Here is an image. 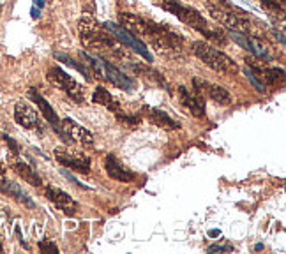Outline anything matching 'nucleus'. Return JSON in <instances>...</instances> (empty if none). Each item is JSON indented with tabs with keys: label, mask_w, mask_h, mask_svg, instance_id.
<instances>
[{
	"label": "nucleus",
	"mask_w": 286,
	"mask_h": 254,
	"mask_svg": "<svg viewBox=\"0 0 286 254\" xmlns=\"http://www.w3.org/2000/svg\"><path fill=\"white\" fill-rule=\"evenodd\" d=\"M161 7H163L164 11H168V13L175 14L178 20L184 21V23L189 25V27H193L195 30H198L200 34L209 37L210 41H217V42H221V44H226V35H224L223 32L212 30V28L207 25L205 18H203L196 9H193V7L184 6V4L178 2V0H163V2H161Z\"/></svg>",
	"instance_id": "1"
},
{
	"label": "nucleus",
	"mask_w": 286,
	"mask_h": 254,
	"mask_svg": "<svg viewBox=\"0 0 286 254\" xmlns=\"http://www.w3.org/2000/svg\"><path fill=\"white\" fill-rule=\"evenodd\" d=\"M80 57L83 62L88 64L90 71H94V76L103 78V80L110 81L112 85H115V87L122 88V90H126V92H133L134 88H136L134 80H131L127 74H124L119 67H115L112 62H108V60L99 59V57H94V55H88V53H83V52L80 53Z\"/></svg>",
	"instance_id": "2"
},
{
	"label": "nucleus",
	"mask_w": 286,
	"mask_h": 254,
	"mask_svg": "<svg viewBox=\"0 0 286 254\" xmlns=\"http://www.w3.org/2000/svg\"><path fill=\"white\" fill-rule=\"evenodd\" d=\"M193 53L198 57V60H202L205 66H209L210 69H214L216 73H223V74L241 73L235 60H231L226 53L212 48V46L207 44V42H193Z\"/></svg>",
	"instance_id": "3"
},
{
	"label": "nucleus",
	"mask_w": 286,
	"mask_h": 254,
	"mask_svg": "<svg viewBox=\"0 0 286 254\" xmlns=\"http://www.w3.org/2000/svg\"><path fill=\"white\" fill-rule=\"evenodd\" d=\"M207 9H209L210 16L216 21H219L221 25L228 28V30L241 32V34H251L253 25L248 18H242L239 14H235L231 9H228L226 6H214V4H207Z\"/></svg>",
	"instance_id": "4"
},
{
	"label": "nucleus",
	"mask_w": 286,
	"mask_h": 254,
	"mask_svg": "<svg viewBox=\"0 0 286 254\" xmlns=\"http://www.w3.org/2000/svg\"><path fill=\"white\" fill-rule=\"evenodd\" d=\"M150 41H152L154 48L159 53H164L168 57H173L177 59L180 55L182 49V37L175 32H171L170 28L163 27V25H157V28L149 35Z\"/></svg>",
	"instance_id": "5"
},
{
	"label": "nucleus",
	"mask_w": 286,
	"mask_h": 254,
	"mask_svg": "<svg viewBox=\"0 0 286 254\" xmlns=\"http://www.w3.org/2000/svg\"><path fill=\"white\" fill-rule=\"evenodd\" d=\"M46 80L55 88L66 92L74 103H80V105L83 103V92H81L80 85L76 83L74 78H71L69 74L60 69V67H50V69L46 71Z\"/></svg>",
	"instance_id": "6"
},
{
	"label": "nucleus",
	"mask_w": 286,
	"mask_h": 254,
	"mask_svg": "<svg viewBox=\"0 0 286 254\" xmlns=\"http://www.w3.org/2000/svg\"><path fill=\"white\" fill-rule=\"evenodd\" d=\"M103 27L106 28V30L110 32V34H113L115 35L117 39H119L122 44H126V46H129L133 52H136L138 55L143 57V59L147 60V62H152V57H150V52L147 49V46L143 44V42L140 41V39L136 37L134 34H131V32H127L126 28H122L120 25H117V23H113V21H106Z\"/></svg>",
	"instance_id": "7"
},
{
	"label": "nucleus",
	"mask_w": 286,
	"mask_h": 254,
	"mask_svg": "<svg viewBox=\"0 0 286 254\" xmlns=\"http://www.w3.org/2000/svg\"><path fill=\"white\" fill-rule=\"evenodd\" d=\"M28 97L32 99V103H35L37 105V108H39V112L44 115V119L48 120L50 124H52V127H53V131L57 132V134L60 136V139H62L64 143H71L73 139L67 136V132L64 131L62 127H60V120H59V115L55 113V110L52 108V105H50L48 101H46L44 97H42L41 94L37 92V88H28Z\"/></svg>",
	"instance_id": "8"
},
{
	"label": "nucleus",
	"mask_w": 286,
	"mask_h": 254,
	"mask_svg": "<svg viewBox=\"0 0 286 254\" xmlns=\"http://www.w3.org/2000/svg\"><path fill=\"white\" fill-rule=\"evenodd\" d=\"M193 88H195V94L202 95L203 99L209 97L214 103L223 106L231 105V94L228 90H224L221 85H214L210 81L202 80V78H193Z\"/></svg>",
	"instance_id": "9"
},
{
	"label": "nucleus",
	"mask_w": 286,
	"mask_h": 254,
	"mask_svg": "<svg viewBox=\"0 0 286 254\" xmlns=\"http://www.w3.org/2000/svg\"><path fill=\"white\" fill-rule=\"evenodd\" d=\"M53 154H55V159L62 166L71 168V170L83 175H88V171H90V157L85 156V154L71 152V150L64 148V146H57Z\"/></svg>",
	"instance_id": "10"
},
{
	"label": "nucleus",
	"mask_w": 286,
	"mask_h": 254,
	"mask_svg": "<svg viewBox=\"0 0 286 254\" xmlns=\"http://www.w3.org/2000/svg\"><path fill=\"white\" fill-rule=\"evenodd\" d=\"M119 23H120V27H124L127 32H131V34L145 35V37H149V35L157 28V23L143 20L141 16L133 14V13H120Z\"/></svg>",
	"instance_id": "11"
},
{
	"label": "nucleus",
	"mask_w": 286,
	"mask_h": 254,
	"mask_svg": "<svg viewBox=\"0 0 286 254\" xmlns=\"http://www.w3.org/2000/svg\"><path fill=\"white\" fill-rule=\"evenodd\" d=\"M78 34H80L85 48H94L103 35V25L94 18L83 16L78 21Z\"/></svg>",
	"instance_id": "12"
},
{
	"label": "nucleus",
	"mask_w": 286,
	"mask_h": 254,
	"mask_svg": "<svg viewBox=\"0 0 286 254\" xmlns=\"http://www.w3.org/2000/svg\"><path fill=\"white\" fill-rule=\"evenodd\" d=\"M228 35H230V37L233 39V41L237 42L242 49L253 53V55L258 57V59L265 60V62H272L274 60V57L267 52V48L263 46V42L256 41V39H253V37H248V35L241 34V32H235V30H228Z\"/></svg>",
	"instance_id": "13"
},
{
	"label": "nucleus",
	"mask_w": 286,
	"mask_h": 254,
	"mask_svg": "<svg viewBox=\"0 0 286 254\" xmlns=\"http://www.w3.org/2000/svg\"><path fill=\"white\" fill-rule=\"evenodd\" d=\"M46 198H48L50 201H52L59 210H62L64 214H67V216H74V214H76L78 203L74 201V199L71 198L67 192H64V191H60V189L48 185V187H46Z\"/></svg>",
	"instance_id": "14"
},
{
	"label": "nucleus",
	"mask_w": 286,
	"mask_h": 254,
	"mask_svg": "<svg viewBox=\"0 0 286 254\" xmlns=\"http://www.w3.org/2000/svg\"><path fill=\"white\" fill-rule=\"evenodd\" d=\"M60 127L67 132V136H69L73 141L81 143V145L85 146H94V134H92L88 129L80 126L78 122H74L73 119H64L62 122H60Z\"/></svg>",
	"instance_id": "15"
},
{
	"label": "nucleus",
	"mask_w": 286,
	"mask_h": 254,
	"mask_svg": "<svg viewBox=\"0 0 286 254\" xmlns=\"http://www.w3.org/2000/svg\"><path fill=\"white\" fill-rule=\"evenodd\" d=\"M14 120H16L20 126H23L25 129L39 127V117L37 113H35V110L23 101L16 103V106H14Z\"/></svg>",
	"instance_id": "16"
},
{
	"label": "nucleus",
	"mask_w": 286,
	"mask_h": 254,
	"mask_svg": "<svg viewBox=\"0 0 286 254\" xmlns=\"http://www.w3.org/2000/svg\"><path fill=\"white\" fill-rule=\"evenodd\" d=\"M105 170H106V173H108V177L113 178V180H117V182H131V180L136 178V175H134L131 170H127L126 166H122V164L115 159L113 154H110V156L106 157Z\"/></svg>",
	"instance_id": "17"
},
{
	"label": "nucleus",
	"mask_w": 286,
	"mask_h": 254,
	"mask_svg": "<svg viewBox=\"0 0 286 254\" xmlns=\"http://www.w3.org/2000/svg\"><path fill=\"white\" fill-rule=\"evenodd\" d=\"M141 113L154 124V126H157L161 129H178L180 127V122L173 120L166 112H163V110L152 108V106H143Z\"/></svg>",
	"instance_id": "18"
},
{
	"label": "nucleus",
	"mask_w": 286,
	"mask_h": 254,
	"mask_svg": "<svg viewBox=\"0 0 286 254\" xmlns=\"http://www.w3.org/2000/svg\"><path fill=\"white\" fill-rule=\"evenodd\" d=\"M178 94H180V101L184 105V108L191 113L193 117H203L205 115V101H203L202 95L198 94H189L185 87H178Z\"/></svg>",
	"instance_id": "19"
},
{
	"label": "nucleus",
	"mask_w": 286,
	"mask_h": 254,
	"mask_svg": "<svg viewBox=\"0 0 286 254\" xmlns=\"http://www.w3.org/2000/svg\"><path fill=\"white\" fill-rule=\"evenodd\" d=\"M0 191H2L4 194L11 196V198H14L18 203L25 205L27 209H35L34 199H32L30 196H28L27 192L21 189V185L16 184V182H13V180H0Z\"/></svg>",
	"instance_id": "20"
},
{
	"label": "nucleus",
	"mask_w": 286,
	"mask_h": 254,
	"mask_svg": "<svg viewBox=\"0 0 286 254\" xmlns=\"http://www.w3.org/2000/svg\"><path fill=\"white\" fill-rule=\"evenodd\" d=\"M13 170L16 171V175H20V177L23 178L27 184L34 185V187H41V185H42V180H41V177L37 175V171H35L34 168L28 166V164L18 161V163L13 164Z\"/></svg>",
	"instance_id": "21"
},
{
	"label": "nucleus",
	"mask_w": 286,
	"mask_h": 254,
	"mask_svg": "<svg viewBox=\"0 0 286 254\" xmlns=\"http://www.w3.org/2000/svg\"><path fill=\"white\" fill-rule=\"evenodd\" d=\"M92 99H94V103H98V105H103L105 108L112 110V112H120V105L119 101H117L115 97H113L112 94H110L108 90H106L103 85H99V87H96L94 94H92Z\"/></svg>",
	"instance_id": "22"
},
{
	"label": "nucleus",
	"mask_w": 286,
	"mask_h": 254,
	"mask_svg": "<svg viewBox=\"0 0 286 254\" xmlns=\"http://www.w3.org/2000/svg\"><path fill=\"white\" fill-rule=\"evenodd\" d=\"M260 74L263 76V81L267 85H276L277 81H283L284 80V69H262Z\"/></svg>",
	"instance_id": "23"
},
{
	"label": "nucleus",
	"mask_w": 286,
	"mask_h": 254,
	"mask_svg": "<svg viewBox=\"0 0 286 254\" xmlns=\"http://www.w3.org/2000/svg\"><path fill=\"white\" fill-rule=\"evenodd\" d=\"M242 71H244V74H246V76H248V80L251 81V85L256 88V90H258V92H263V90H265V87H263V83L258 80V78L255 76V73H253V71L249 69V67H244V69H242Z\"/></svg>",
	"instance_id": "24"
},
{
	"label": "nucleus",
	"mask_w": 286,
	"mask_h": 254,
	"mask_svg": "<svg viewBox=\"0 0 286 254\" xmlns=\"http://www.w3.org/2000/svg\"><path fill=\"white\" fill-rule=\"evenodd\" d=\"M60 173H62L64 177H66L67 180L71 182V184H74V185H76V187H81V189H85V191H90V187H88V185L81 184V182L78 180V178L74 177V175H71V173H69V171H67V170H60Z\"/></svg>",
	"instance_id": "25"
},
{
	"label": "nucleus",
	"mask_w": 286,
	"mask_h": 254,
	"mask_svg": "<svg viewBox=\"0 0 286 254\" xmlns=\"http://www.w3.org/2000/svg\"><path fill=\"white\" fill-rule=\"evenodd\" d=\"M39 251L41 252H59V247L50 240H41L39 242Z\"/></svg>",
	"instance_id": "26"
},
{
	"label": "nucleus",
	"mask_w": 286,
	"mask_h": 254,
	"mask_svg": "<svg viewBox=\"0 0 286 254\" xmlns=\"http://www.w3.org/2000/svg\"><path fill=\"white\" fill-rule=\"evenodd\" d=\"M2 138L6 139L7 146H9V148H11V152H13L14 156H18V154H20V146H18V143L14 141V139L11 138V136H7V134H2Z\"/></svg>",
	"instance_id": "27"
},
{
	"label": "nucleus",
	"mask_w": 286,
	"mask_h": 254,
	"mask_svg": "<svg viewBox=\"0 0 286 254\" xmlns=\"http://www.w3.org/2000/svg\"><path fill=\"white\" fill-rule=\"evenodd\" d=\"M233 251V245H210L207 249V252H231Z\"/></svg>",
	"instance_id": "28"
},
{
	"label": "nucleus",
	"mask_w": 286,
	"mask_h": 254,
	"mask_svg": "<svg viewBox=\"0 0 286 254\" xmlns=\"http://www.w3.org/2000/svg\"><path fill=\"white\" fill-rule=\"evenodd\" d=\"M117 119L122 120V122H127L131 126H136L140 122V117H126V115H120V112H117Z\"/></svg>",
	"instance_id": "29"
},
{
	"label": "nucleus",
	"mask_w": 286,
	"mask_h": 254,
	"mask_svg": "<svg viewBox=\"0 0 286 254\" xmlns=\"http://www.w3.org/2000/svg\"><path fill=\"white\" fill-rule=\"evenodd\" d=\"M32 18H34V20H37L39 16H41V9H35V7H32Z\"/></svg>",
	"instance_id": "30"
},
{
	"label": "nucleus",
	"mask_w": 286,
	"mask_h": 254,
	"mask_svg": "<svg viewBox=\"0 0 286 254\" xmlns=\"http://www.w3.org/2000/svg\"><path fill=\"white\" fill-rule=\"evenodd\" d=\"M274 35H276V39H279V42H281V44H284V35L281 34V32L274 30Z\"/></svg>",
	"instance_id": "31"
},
{
	"label": "nucleus",
	"mask_w": 286,
	"mask_h": 254,
	"mask_svg": "<svg viewBox=\"0 0 286 254\" xmlns=\"http://www.w3.org/2000/svg\"><path fill=\"white\" fill-rule=\"evenodd\" d=\"M34 7H37V9H42V7H44V0H34Z\"/></svg>",
	"instance_id": "32"
},
{
	"label": "nucleus",
	"mask_w": 286,
	"mask_h": 254,
	"mask_svg": "<svg viewBox=\"0 0 286 254\" xmlns=\"http://www.w3.org/2000/svg\"><path fill=\"white\" fill-rule=\"evenodd\" d=\"M219 235H221L219 230H212V231H210V237H219Z\"/></svg>",
	"instance_id": "33"
},
{
	"label": "nucleus",
	"mask_w": 286,
	"mask_h": 254,
	"mask_svg": "<svg viewBox=\"0 0 286 254\" xmlns=\"http://www.w3.org/2000/svg\"><path fill=\"white\" fill-rule=\"evenodd\" d=\"M2 175H6V168H4V164H0V177Z\"/></svg>",
	"instance_id": "34"
},
{
	"label": "nucleus",
	"mask_w": 286,
	"mask_h": 254,
	"mask_svg": "<svg viewBox=\"0 0 286 254\" xmlns=\"http://www.w3.org/2000/svg\"><path fill=\"white\" fill-rule=\"evenodd\" d=\"M0 252H2V244H0Z\"/></svg>",
	"instance_id": "35"
},
{
	"label": "nucleus",
	"mask_w": 286,
	"mask_h": 254,
	"mask_svg": "<svg viewBox=\"0 0 286 254\" xmlns=\"http://www.w3.org/2000/svg\"><path fill=\"white\" fill-rule=\"evenodd\" d=\"M281 2H284V0H281Z\"/></svg>",
	"instance_id": "36"
}]
</instances>
